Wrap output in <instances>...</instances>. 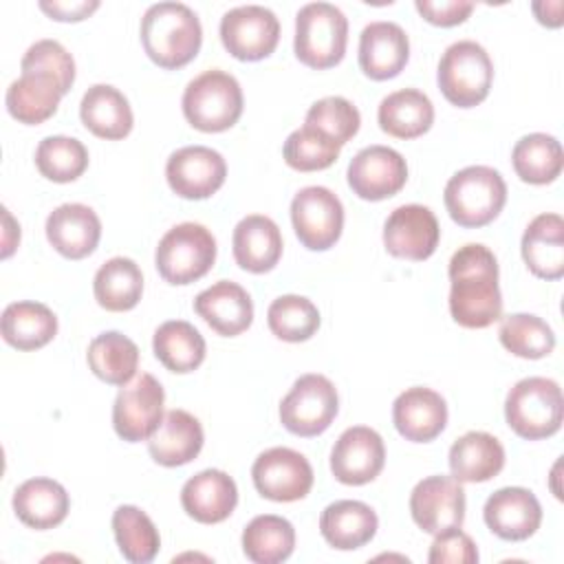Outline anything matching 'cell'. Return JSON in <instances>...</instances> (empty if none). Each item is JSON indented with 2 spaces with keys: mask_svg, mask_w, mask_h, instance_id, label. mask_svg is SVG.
Returning <instances> with one entry per match:
<instances>
[{
  "mask_svg": "<svg viewBox=\"0 0 564 564\" xmlns=\"http://www.w3.org/2000/svg\"><path fill=\"white\" fill-rule=\"evenodd\" d=\"M267 322L271 333L291 344L311 339L319 328V311L304 295H280L269 304Z\"/></svg>",
  "mask_w": 564,
  "mask_h": 564,
  "instance_id": "cell-43",
  "label": "cell"
},
{
  "mask_svg": "<svg viewBox=\"0 0 564 564\" xmlns=\"http://www.w3.org/2000/svg\"><path fill=\"white\" fill-rule=\"evenodd\" d=\"M216 262V238L200 223H181L167 229L154 251L159 275L170 284H192Z\"/></svg>",
  "mask_w": 564,
  "mask_h": 564,
  "instance_id": "cell-8",
  "label": "cell"
},
{
  "mask_svg": "<svg viewBox=\"0 0 564 564\" xmlns=\"http://www.w3.org/2000/svg\"><path fill=\"white\" fill-rule=\"evenodd\" d=\"M37 172L53 183H70L79 178L88 167V150L75 137L53 134L35 148Z\"/></svg>",
  "mask_w": 564,
  "mask_h": 564,
  "instance_id": "cell-41",
  "label": "cell"
},
{
  "mask_svg": "<svg viewBox=\"0 0 564 564\" xmlns=\"http://www.w3.org/2000/svg\"><path fill=\"white\" fill-rule=\"evenodd\" d=\"M112 533L119 553L132 564H148L161 549V535L145 511L134 505H121L112 513Z\"/></svg>",
  "mask_w": 564,
  "mask_h": 564,
  "instance_id": "cell-40",
  "label": "cell"
},
{
  "mask_svg": "<svg viewBox=\"0 0 564 564\" xmlns=\"http://www.w3.org/2000/svg\"><path fill=\"white\" fill-rule=\"evenodd\" d=\"M93 293L101 308L112 313L130 311L143 295V273L132 258L106 260L93 280Z\"/></svg>",
  "mask_w": 564,
  "mask_h": 564,
  "instance_id": "cell-35",
  "label": "cell"
},
{
  "mask_svg": "<svg viewBox=\"0 0 564 564\" xmlns=\"http://www.w3.org/2000/svg\"><path fill=\"white\" fill-rule=\"evenodd\" d=\"M410 513L419 529L436 535L452 527H463L465 489L454 476H427L410 494Z\"/></svg>",
  "mask_w": 564,
  "mask_h": 564,
  "instance_id": "cell-15",
  "label": "cell"
},
{
  "mask_svg": "<svg viewBox=\"0 0 564 564\" xmlns=\"http://www.w3.org/2000/svg\"><path fill=\"white\" fill-rule=\"evenodd\" d=\"M377 527V513L361 500L330 502L319 516V531L324 540L337 551L361 549L375 538Z\"/></svg>",
  "mask_w": 564,
  "mask_h": 564,
  "instance_id": "cell-30",
  "label": "cell"
},
{
  "mask_svg": "<svg viewBox=\"0 0 564 564\" xmlns=\"http://www.w3.org/2000/svg\"><path fill=\"white\" fill-rule=\"evenodd\" d=\"M256 491L273 502H295L313 487V467L304 454L291 447L264 449L251 467Z\"/></svg>",
  "mask_w": 564,
  "mask_h": 564,
  "instance_id": "cell-13",
  "label": "cell"
},
{
  "mask_svg": "<svg viewBox=\"0 0 564 564\" xmlns=\"http://www.w3.org/2000/svg\"><path fill=\"white\" fill-rule=\"evenodd\" d=\"M64 97L59 84L44 73H22L7 88V110L26 126H37L57 112Z\"/></svg>",
  "mask_w": 564,
  "mask_h": 564,
  "instance_id": "cell-34",
  "label": "cell"
},
{
  "mask_svg": "<svg viewBox=\"0 0 564 564\" xmlns=\"http://www.w3.org/2000/svg\"><path fill=\"white\" fill-rule=\"evenodd\" d=\"M154 357L172 372L185 375L205 361L207 344L198 328L185 319L163 322L152 337Z\"/></svg>",
  "mask_w": 564,
  "mask_h": 564,
  "instance_id": "cell-36",
  "label": "cell"
},
{
  "mask_svg": "<svg viewBox=\"0 0 564 564\" xmlns=\"http://www.w3.org/2000/svg\"><path fill=\"white\" fill-rule=\"evenodd\" d=\"M245 97L238 79L220 68L194 77L183 93V115L200 132H223L238 123Z\"/></svg>",
  "mask_w": 564,
  "mask_h": 564,
  "instance_id": "cell-4",
  "label": "cell"
},
{
  "mask_svg": "<svg viewBox=\"0 0 564 564\" xmlns=\"http://www.w3.org/2000/svg\"><path fill=\"white\" fill-rule=\"evenodd\" d=\"M383 465V438L379 432L366 425H352L344 430L330 452V471L344 485H366L381 474Z\"/></svg>",
  "mask_w": 564,
  "mask_h": 564,
  "instance_id": "cell-18",
  "label": "cell"
},
{
  "mask_svg": "<svg viewBox=\"0 0 564 564\" xmlns=\"http://www.w3.org/2000/svg\"><path fill=\"white\" fill-rule=\"evenodd\" d=\"M295 549L293 524L273 513L256 516L242 531V553L253 564H278L291 557Z\"/></svg>",
  "mask_w": 564,
  "mask_h": 564,
  "instance_id": "cell-38",
  "label": "cell"
},
{
  "mask_svg": "<svg viewBox=\"0 0 564 564\" xmlns=\"http://www.w3.org/2000/svg\"><path fill=\"white\" fill-rule=\"evenodd\" d=\"M485 524L507 542L531 538L542 524V507L533 491L524 487H502L494 491L482 509Z\"/></svg>",
  "mask_w": 564,
  "mask_h": 564,
  "instance_id": "cell-19",
  "label": "cell"
},
{
  "mask_svg": "<svg viewBox=\"0 0 564 564\" xmlns=\"http://www.w3.org/2000/svg\"><path fill=\"white\" fill-rule=\"evenodd\" d=\"M4 214V236H2V258H9L13 253V249L20 242V225L13 223L9 209H2Z\"/></svg>",
  "mask_w": 564,
  "mask_h": 564,
  "instance_id": "cell-51",
  "label": "cell"
},
{
  "mask_svg": "<svg viewBox=\"0 0 564 564\" xmlns=\"http://www.w3.org/2000/svg\"><path fill=\"white\" fill-rule=\"evenodd\" d=\"M505 467V447L489 432H467L449 447V471L458 482H487Z\"/></svg>",
  "mask_w": 564,
  "mask_h": 564,
  "instance_id": "cell-31",
  "label": "cell"
},
{
  "mask_svg": "<svg viewBox=\"0 0 564 564\" xmlns=\"http://www.w3.org/2000/svg\"><path fill=\"white\" fill-rule=\"evenodd\" d=\"M392 421L397 432L412 443L434 441L447 425L445 399L425 386L403 390L392 403Z\"/></svg>",
  "mask_w": 564,
  "mask_h": 564,
  "instance_id": "cell-21",
  "label": "cell"
},
{
  "mask_svg": "<svg viewBox=\"0 0 564 564\" xmlns=\"http://www.w3.org/2000/svg\"><path fill=\"white\" fill-rule=\"evenodd\" d=\"M441 238V227L434 212L425 205L410 203L392 209L383 223L386 251L401 260H427Z\"/></svg>",
  "mask_w": 564,
  "mask_h": 564,
  "instance_id": "cell-16",
  "label": "cell"
},
{
  "mask_svg": "<svg viewBox=\"0 0 564 564\" xmlns=\"http://www.w3.org/2000/svg\"><path fill=\"white\" fill-rule=\"evenodd\" d=\"M427 562L432 564H476L478 562V549L474 540L460 531V527L445 529L434 535V542L427 553Z\"/></svg>",
  "mask_w": 564,
  "mask_h": 564,
  "instance_id": "cell-47",
  "label": "cell"
},
{
  "mask_svg": "<svg viewBox=\"0 0 564 564\" xmlns=\"http://www.w3.org/2000/svg\"><path fill=\"white\" fill-rule=\"evenodd\" d=\"M377 121L383 132L397 139H416L434 123L430 97L416 88H401L381 99Z\"/></svg>",
  "mask_w": 564,
  "mask_h": 564,
  "instance_id": "cell-32",
  "label": "cell"
},
{
  "mask_svg": "<svg viewBox=\"0 0 564 564\" xmlns=\"http://www.w3.org/2000/svg\"><path fill=\"white\" fill-rule=\"evenodd\" d=\"M348 185L364 200L394 196L408 181L405 159L388 145H368L348 163Z\"/></svg>",
  "mask_w": 564,
  "mask_h": 564,
  "instance_id": "cell-17",
  "label": "cell"
},
{
  "mask_svg": "<svg viewBox=\"0 0 564 564\" xmlns=\"http://www.w3.org/2000/svg\"><path fill=\"white\" fill-rule=\"evenodd\" d=\"M443 200L449 218L460 227L489 225L507 203V183L489 165L458 170L445 185Z\"/></svg>",
  "mask_w": 564,
  "mask_h": 564,
  "instance_id": "cell-3",
  "label": "cell"
},
{
  "mask_svg": "<svg viewBox=\"0 0 564 564\" xmlns=\"http://www.w3.org/2000/svg\"><path fill=\"white\" fill-rule=\"evenodd\" d=\"M416 11L436 26H456L469 18L474 2L469 0H416Z\"/></svg>",
  "mask_w": 564,
  "mask_h": 564,
  "instance_id": "cell-48",
  "label": "cell"
},
{
  "mask_svg": "<svg viewBox=\"0 0 564 564\" xmlns=\"http://www.w3.org/2000/svg\"><path fill=\"white\" fill-rule=\"evenodd\" d=\"M70 498L53 478H29L13 491V511L31 529L46 531L62 524L68 516Z\"/></svg>",
  "mask_w": 564,
  "mask_h": 564,
  "instance_id": "cell-28",
  "label": "cell"
},
{
  "mask_svg": "<svg viewBox=\"0 0 564 564\" xmlns=\"http://www.w3.org/2000/svg\"><path fill=\"white\" fill-rule=\"evenodd\" d=\"M291 223L302 247L326 251L341 236L344 205L328 187L308 185L291 200Z\"/></svg>",
  "mask_w": 564,
  "mask_h": 564,
  "instance_id": "cell-11",
  "label": "cell"
},
{
  "mask_svg": "<svg viewBox=\"0 0 564 564\" xmlns=\"http://www.w3.org/2000/svg\"><path fill=\"white\" fill-rule=\"evenodd\" d=\"M181 505L189 518L200 524L227 520L238 505V487L223 469H203L181 489Z\"/></svg>",
  "mask_w": 564,
  "mask_h": 564,
  "instance_id": "cell-24",
  "label": "cell"
},
{
  "mask_svg": "<svg viewBox=\"0 0 564 564\" xmlns=\"http://www.w3.org/2000/svg\"><path fill=\"white\" fill-rule=\"evenodd\" d=\"M304 123L322 130L337 145H344L357 134V130L361 126V115H359L357 106L352 101H348L346 97L330 95V97L317 99L308 108Z\"/></svg>",
  "mask_w": 564,
  "mask_h": 564,
  "instance_id": "cell-45",
  "label": "cell"
},
{
  "mask_svg": "<svg viewBox=\"0 0 564 564\" xmlns=\"http://www.w3.org/2000/svg\"><path fill=\"white\" fill-rule=\"evenodd\" d=\"M40 9L59 22H79L88 18L93 11L99 9V0H77V2H62V0H42Z\"/></svg>",
  "mask_w": 564,
  "mask_h": 564,
  "instance_id": "cell-49",
  "label": "cell"
},
{
  "mask_svg": "<svg viewBox=\"0 0 564 564\" xmlns=\"http://www.w3.org/2000/svg\"><path fill=\"white\" fill-rule=\"evenodd\" d=\"M82 123L99 139L119 141L130 134L134 126L132 108L126 95L110 84L90 86L79 104Z\"/></svg>",
  "mask_w": 564,
  "mask_h": 564,
  "instance_id": "cell-29",
  "label": "cell"
},
{
  "mask_svg": "<svg viewBox=\"0 0 564 564\" xmlns=\"http://www.w3.org/2000/svg\"><path fill=\"white\" fill-rule=\"evenodd\" d=\"M22 73L51 75L66 95L75 82V59L57 40L33 42L20 62Z\"/></svg>",
  "mask_w": 564,
  "mask_h": 564,
  "instance_id": "cell-46",
  "label": "cell"
},
{
  "mask_svg": "<svg viewBox=\"0 0 564 564\" xmlns=\"http://www.w3.org/2000/svg\"><path fill=\"white\" fill-rule=\"evenodd\" d=\"M348 20L330 2H308L295 15V57L308 68H330L344 59Z\"/></svg>",
  "mask_w": 564,
  "mask_h": 564,
  "instance_id": "cell-5",
  "label": "cell"
},
{
  "mask_svg": "<svg viewBox=\"0 0 564 564\" xmlns=\"http://www.w3.org/2000/svg\"><path fill=\"white\" fill-rule=\"evenodd\" d=\"M194 311L223 337L245 333L253 322L251 295L231 280H218L194 300Z\"/></svg>",
  "mask_w": 564,
  "mask_h": 564,
  "instance_id": "cell-23",
  "label": "cell"
},
{
  "mask_svg": "<svg viewBox=\"0 0 564 564\" xmlns=\"http://www.w3.org/2000/svg\"><path fill=\"white\" fill-rule=\"evenodd\" d=\"M511 163L520 181L531 185H546L562 174L564 154L555 137L546 132H531L516 141Z\"/></svg>",
  "mask_w": 564,
  "mask_h": 564,
  "instance_id": "cell-39",
  "label": "cell"
},
{
  "mask_svg": "<svg viewBox=\"0 0 564 564\" xmlns=\"http://www.w3.org/2000/svg\"><path fill=\"white\" fill-rule=\"evenodd\" d=\"M410 59L408 33L388 20L364 26L359 35V68L375 82L397 77Z\"/></svg>",
  "mask_w": 564,
  "mask_h": 564,
  "instance_id": "cell-20",
  "label": "cell"
},
{
  "mask_svg": "<svg viewBox=\"0 0 564 564\" xmlns=\"http://www.w3.org/2000/svg\"><path fill=\"white\" fill-rule=\"evenodd\" d=\"M141 44L156 66L181 68L200 51V20L183 2L150 4L141 18Z\"/></svg>",
  "mask_w": 564,
  "mask_h": 564,
  "instance_id": "cell-2",
  "label": "cell"
},
{
  "mask_svg": "<svg viewBox=\"0 0 564 564\" xmlns=\"http://www.w3.org/2000/svg\"><path fill=\"white\" fill-rule=\"evenodd\" d=\"M234 258L249 273H267L282 258L280 227L262 214L245 216L234 229Z\"/></svg>",
  "mask_w": 564,
  "mask_h": 564,
  "instance_id": "cell-26",
  "label": "cell"
},
{
  "mask_svg": "<svg viewBox=\"0 0 564 564\" xmlns=\"http://www.w3.org/2000/svg\"><path fill=\"white\" fill-rule=\"evenodd\" d=\"M46 238L68 260L90 256L101 238V220L88 205L64 203L46 218Z\"/></svg>",
  "mask_w": 564,
  "mask_h": 564,
  "instance_id": "cell-22",
  "label": "cell"
},
{
  "mask_svg": "<svg viewBox=\"0 0 564 564\" xmlns=\"http://www.w3.org/2000/svg\"><path fill=\"white\" fill-rule=\"evenodd\" d=\"M449 313L465 328H487L502 317L498 260L480 242L454 251L449 267Z\"/></svg>",
  "mask_w": 564,
  "mask_h": 564,
  "instance_id": "cell-1",
  "label": "cell"
},
{
  "mask_svg": "<svg viewBox=\"0 0 564 564\" xmlns=\"http://www.w3.org/2000/svg\"><path fill=\"white\" fill-rule=\"evenodd\" d=\"M220 40L229 55L240 62L269 57L280 42L275 13L260 4H240L220 18Z\"/></svg>",
  "mask_w": 564,
  "mask_h": 564,
  "instance_id": "cell-12",
  "label": "cell"
},
{
  "mask_svg": "<svg viewBox=\"0 0 564 564\" xmlns=\"http://www.w3.org/2000/svg\"><path fill=\"white\" fill-rule=\"evenodd\" d=\"M341 145H337L322 130L304 123L293 130L284 141V161L297 172H317L330 167L339 156Z\"/></svg>",
  "mask_w": 564,
  "mask_h": 564,
  "instance_id": "cell-44",
  "label": "cell"
},
{
  "mask_svg": "<svg viewBox=\"0 0 564 564\" xmlns=\"http://www.w3.org/2000/svg\"><path fill=\"white\" fill-rule=\"evenodd\" d=\"M205 443L200 421L187 410L165 412L156 432L148 438V452L163 467H181L194 460Z\"/></svg>",
  "mask_w": 564,
  "mask_h": 564,
  "instance_id": "cell-25",
  "label": "cell"
},
{
  "mask_svg": "<svg viewBox=\"0 0 564 564\" xmlns=\"http://www.w3.org/2000/svg\"><path fill=\"white\" fill-rule=\"evenodd\" d=\"M436 82L443 97L458 108H474L487 99L494 82V62L474 40H458L445 48Z\"/></svg>",
  "mask_w": 564,
  "mask_h": 564,
  "instance_id": "cell-7",
  "label": "cell"
},
{
  "mask_svg": "<svg viewBox=\"0 0 564 564\" xmlns=\"http://www.w3.org/2000/svg\"><path fill=\"white\" fill-rule=\"evenodd\" d=\"M522 258L542 280L564 275V220L560 214H538L522 234Z\"/></svg>",
  "mask_w": 564,
  "mask_h": 564,
  "instance_id": "cell-27",
  "label": "cell"
},
{
  "mask_svg": "<svg viewBox=\"0 0 564 564\" xmlns=\"http://www.w3.org/2000/svg\"><path fill=\"white\" fill-rule=\"evenodd\" d=\"M500 344L516 357L542 359L555 348L553 328L538 315L511 313L498 328Z\"/></svg>",
  "mask_w": 564,
  "mask_h": 564,
  "instance_id": "cell-42",
  "label": "cell"
},
{
  "mask_svg": "<svg viewBox=\"0 0 564 564\" xmlns=\"http://www.w3.org/2000/svg\"><path fill=\"white\" fill-rule=\"evenodd\" d=\"M562 390L546 377L520 379L505 399L507 425L527 441L553 436L562 425Z\"/></svg>",
  "mask_w": 564,
  "mask_h": 564,
  "instance_id": "cell-6",
  "label": "cell"
},
{
  "mask_svg": "<svg viewBox=\"0 0 564 564\" xmlns=\"http://www.w3.org/2000/svg\"><path fill=\"white\" fill-rule=\"evenodd\" d=\"M88 366L95 377L110 386H126L139 366L137 344L119 330H106L88 344Z\"/></svg>",
  "mask_w": 564,
  "mask_h": 564,
  "instance_id": "cell-37",
  "label": "cell"
},
{
  "mask_svg": "<svg viewBox=\"0 0 564 564\" xmlns=\"http://www.w3.org/2000/svg\"><path fill=\"white\" fill-rule=\"evenodd\" d=\"M535 18L544 26H560L562 24V2L560 0H542L531 4Z\"/></svg>",
  "mask_w": 564,
  "mask_h": 564,
  "instance_id": "cell-50",
  "label": "cell"
},
{
  "mask_svg": "<svg viewBox=\"0 0 564 564\" xmlns=\"http://www.w3.org/2000/svg\"><path fill=\"white\" fill-rule=\"evenodd\" d=\"M163 401V386L150 372H141L121 386L112 405V427L117 436L128 443L148 441L165 416Z\"/></svg>",
  "mask_w": 564,
  "mask_h": 564,
  "instance_id": "cell-10",
  "label": "cell"
},
{
  "mask_svg": "<svg viewBox=\"0 0 564 564\" xmlns=\"http://www.w3.org/2000/svg\"><path fill=\"white\" fill-rule=\"evenodd\" d=\"M339 410L335 383L317 372L295 379L280 401V421L295 436H317L330 427Z\"/></svg>",
  "mask_w": 564,
  "mask_h": 564,
  "instance_id": "cell-9",
  "label": "cell"
},
{
  "mask_svg": "<svg viewBox=\"0 0 564 564\" xmlns=\"http://www.w3.org/2000/svg\"><path fill=\"white\" fill-rule=\"evenodd\" d=\"M2 339L18 350H37L57 335V317L42 302H11L0 317Z\"/></svg>",
  "mask_w": 564,
  "mask_h": 564,
  "instance_id": "cell-33",
  "label": "cell"
},
{
  "mask_svg": "<svg viewBox=\"0 0 564 564\" xmlns=\"http://www.w3.org/2000/svg\"><path fill=\"white\" fill-rule=\"evenodd\" d=\"M165 178L172 192L187 200H203L216 194L227 178V163L220 152L207 145H185L170 154Z\"/></svg>",
  "mask_w": 564,
  "mask_h": 564,
  "instance_id": "cell-14",
  "label": "cell"
}]
</instances>
